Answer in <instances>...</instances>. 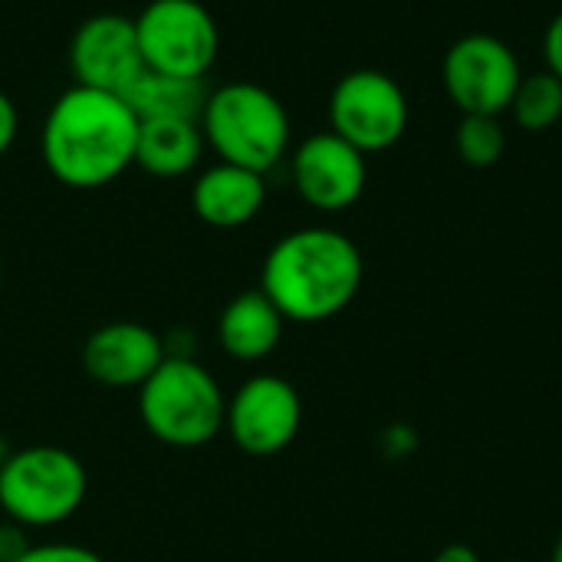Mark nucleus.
<instances>
[{
	"mask_svg": "<svg viewBox=\"0 0 562 562\" xmlns=\"http://www.w3.org/2000/svg\"><path fill=\"white\" fill-rule=\"evenodd\" d=\"M89 494L86 464L56 445L10 451L0 464V510L26 530L59 527L79 514Z\"/></svg>",
	"mask_w": 562,
	"mask_h": 562,
	"instance_id": "5",
	"label": "nucleus"
},
{
	"mask_svg": "<svg viewBox=\"0 0 562 562\" xmlns=\"http://www.w3.org/2000/svg\"><path fill=\"white\" fill-rule=\"evenodd\" d=\"M303 425L300 392L280 375H254L231 398L224 431L250 458H273L293 445Z\"/></svg>",
	"mask_w": 562,
	"mask_h": 562,
	"instance_id": "9",
	"label": "nucleus"
},
{
	"mask_svg": "<svg viewBox=\"0 0 562 562\" xmlns=\"http://www.w3.org/2000/svg\"><path fill=\"white\" fill-rule=\"evenodd\" d=\"M510 112L524 132H547L562 119V82L550 72H527L514 92Z\"/></svg>",
	"mask_w": 562,
	"mask_h": 562,
	"instance_id": "17",
	"label": "nucleus"
},
{
	"mask_svg": "<svg viewBox=\"0 0 562 562\" xmlns=\"http://www.w3.org/2000/svg\"><path fill=\"white\" fill-rule=\"evenodd\" d=\"M227 398L217 379L191 356H165V362L138 389V415L145 431L168 448H201L224 431Z\"/></svg>",
	"mask_w": 562,
	"mask_h": 562,
	"instance_id": "4",
	"label": "nucleus"
},
{
	"mask_svg": "<svg viewBox=\"0 0 562 562\" xmlns=\"http://www.w3.org/2000/svg\"><path fill=\"white\" fill-rule=\"evenodd\" d=\"M26 550H30L26 527H20L13 520L0 524V562H16Z\"/></svg>",
	"mask_w": 562,
	"mask_h": 562,
	"instance_id": "20",
	"label": "nucleus"
},
{
	"mask_svg": "<svg viewBox=\"0 0 562 562\" xmlns=\"http://www.w3.org/2000/svg\"><path fill=\"white\" fill-rule=\"evenodd\" d=\"M290 175L296 194L323 214L352 207L369 181L366 155L336 132H316L303 138L290 155Z\"/></svg>",
	"mask_w": 562,
	"mask_h": 562,
	"instance_id": "11",
	"label": "nucleus"
},
{
	"mask_svg": "<svg viewBox=\"0 0 562 562\" xmlns=\"http://www.w3.org/2000/svg\"><path fill=\"white\" fill-rule=\"evenodd\" d=\"M204 79H181L145 69L135 86L122 95L138 119H194L201 122V109L207 102Z\"/></svg>",
	"mask_w": 562,
	"mask_h": 562,
	"instance_id": "16",
	"label": "nucleus"
},
{
	"mask_svg": "<svg viewBox=\"0 0 562 562\" xmlns=\"http://www.w3.org/2000/svg\"><path fill=\"white\" fill-rule=\"evenodd\" d=\"M283 326H286L283 313L257 286V290L237 293L224 306V313L217 319V342L237 362H260L280 346Z\"/></svg>",
	"mask_w": 562,
	"mask_h": 562,
	"instance_id": "14",
	"label": "nucleus"
},
{
	"mask_svg": "<svg viewBox=\"0 0 562 562\" xmlns=\"http://www.w3.org/2000/svg\"><path fill=\"white\" fill-rule=\"evenodd\" d=\"M550 562H562V537L557 540V547H553V560Z\"/></svg>",
	"mask_w": 562,
	"mask_h": 562,
	"instance_id": "24",
	"label": "nucleus"
},
{
	"mask_svg": "<svg viewBox=\"0 0 562 562\" xmlns=\"http://www.w3.org/2000/svg\"><path fill=\"white\" fill-rule=\"evenodd\" d=\"M16 562H105L95 550L89 547H79V543H40L20 557Z\"/></svg>",
	"mask_w": 562,
	"mask_h": 562,
	"instance_id": "19",
	"label": "nucleus"
},
{
	"mask_svg": "<svg viewBox=\"0 0 562 562\" xmlns=\"http://www.w3.org/2000/svg\"><path fill=\"white\" fill-rule=\"evenodd\" d=\"M204 132L194 119H138L135 165L151 178H184L204 158Z\"/></svg>",
	"mask_w": 562,
	"mask_h": 562,
	"instance_id": "15",
	"label": "nucleus"
},
{
	"mask_svg": "<svg viewBox=\"0 0 562 562\" xmlns=\"http://www.w3.org/2000/svg\"><path fill=\"white\" fill-rule=\"evenodd\" d=\"M138 115L102 89L69 86L40 125V158L46 171L72 191H99L135 165Z\"/></svg>",
	"mask_w": 562,
	"mask_h": 562,
	"instance_id": "1",
	"label": "nucleus"
},
{
	"mask_svg": "<svg viewBox=\"0 0 562 562\" xmlns=\"http://www.w3.org/2000/svg\"><path fill=\"white\" fill-rule=\"evenodd\" d=\"M431 562H481V557L471 547H464V543H451V547H445Z\"/></svg>",
	"mask_w": 562,
	"mask_h": 562,
	"instance_id": "23",
	"label": "nucleus"
},
{
	"mask_svg": "<svg viewBox=\"0 0 562 562\" xmlns=\"http://www.w3.org/2000/svg\"><path fill=\"white\" fill-rule=\"evenodd\" d=\"M359 247L333 227H300L280 237L260 270V290L290 323L339 316L362 286Z\"/></svg>",
	"mask_w": 562,
	"mask_h": 562,
	"instance_id": "2",
	"label": "nucleus"
},
{
	"mask_svg": "<svg viewBox=\"0 0 562 562\" xmlns=\"http://www.w3.org/2000/svg\"><path fill=\"white\" fill-rule=\"evenodd\" d=\"M454 148L471 168H491L507 148V135L497 115H464L454 132Z\"/></svg>",
	"mask_w": 562,
	"mask_h": 562,
	"instance_id": "18",
	"label": "nucleus"
},
{
	"mask_svg": "<svg viewBox=\"0 0 562 562\" xmlns=\"http://www.w3.org/2000/svg\"><path fill=\"white\" fill-rule=\"evenodd\" d=\"M408 128L405 89L382 69L346 72L329 95V132L362 155L392 148Z\"/></svg>",
	"mask_w": 562,
	"mask_h": 562,
	"instance_id": "7",
	"label": "nucleus"
},
{
	"mask_svg": "<svg viewBox=\"0 0 562 562\" xmlns=\"http://www.w3.org/2000/svg\"><path fill=\"white\" fill-rule=\"evenodd\" d=\"M267 175L247 171L240 165L214 161L211 168L198 171L191 184V207L194 214L217 231H237L250 224L267 204Z\"/></svg>",
	"mask_w": 562,
	"mask_h": 562,
	"instance_id": "13",
	"label": "nucleus"
},
{
	"mask_svg": "<svg viewBox=\"0 0 562 562\" xmlns=\"http://www.w3.org/2000/svg\"><path fill=\"white\" fill-rule=\"evenodd\" d=\"M16 132H20V112L13 105V99L0 89V158L13 148Z\"/></svg>",
	"mask_w": 562,
	"mask_h": 562,
	"instance_id": "21",
	"label": "nucleus"
},
{
	"mask_svg": "<svg viewBox=\"0 0 562 562\" xmlns=\"http://www.w3.org/2000/svg\"><path fill=\"white\" fill-rule=\"evenodd\" d=\"M0 283H3V263H0Z\"/></svg>",
	"mask_w": 562,
	"mask_h": 562,
	"instance_id": "25",
	"label": "nucleus"
},
{
	"mask_svg": "<svg viewBox=\"0 0 562 562\" xmlns=\"http://www.w3.org/2000/svg\"><path fill=\"white\" fill-rule=\"evenodd\" d=\"M543 49H547V69L562 82V10L553 16V23L547 26Z\"/></svg>",
	"mask_w": 562,
	"mask_h": 562,
	"instance_id": "22",
	"label": "nucleus"
},
{
	"mask_svg": "<svg viewBox=\"0 0 562 562\" xmlns=\"http://www.w3.org/2000/svg\"><path fill=\"white\" fill-rule=\"evenodd\" d=\"M201 132L217 161L267 175L290 151V112L257 82H224L207 92Z\"/></svg>",
	"mask_w": 562,
	"mask_h": 562,
	"instance_id": "3",
	"label": "nucleus"
},
{
	"mask_svg": "<svg viewBox=\"0 0 562 562\" xmlns=\"http://www.w3.org/2000/svg\"><path fill=\"white\" fill-rule=\"evenodd\" d=\"M69 69L76 86L125 95L145 72L135 16L95 13L82 20L69 40Z\"/></svg>",
	"mask_w": 562,
	"mask_h": 562,
	"instance_id": "10",
	"label": "nucleus"
},
{
	"mask_svg": "<svg viewBox=\"0 0 562 562\" xmlns=\"http://www.w3.org/2000/svg\"><path fill=\"white\" fill-rule=\"evenodd\" d=\"M165 339L145 323H105L82 346V369L105 389H142L145 379L165 362Z\"/></svg>",
	"mask_w": 562,
	"mask_h": 562,
	"instance_id": "12",
	"label": "nucleus"
},
{
	"mask_svg": "<svg viewBox=\"0 0 562 562\" xmlns=\"http://www.w3.org/2000/svg\"><path fill=\"white\" fill-rule=\"evenodd\" d=\"M145 69L204 79L221 56V26L201 0H148L135 16Z\"/></svg>",
	"mask_w": 562,
	"mask_h": 562,
	"instance_id": "6",
	"label": "nucleus"
},
{
	"mask_svg": "<svg viewBox=\"0 0 562 562\" xmlns=\"http://www.w3.org/2000/svg\"><path fill=\"white\" fill-rule=\"evenodd\" d=\"M520 76L514 49L491 33L461 36L445 56V89L464 115L507 112Z\"/></svg>",
	"mask_w": 562,
	"mask_h": 562,
	"instance_id": "8",
	"label": "nucleus"
}]
</instances>
